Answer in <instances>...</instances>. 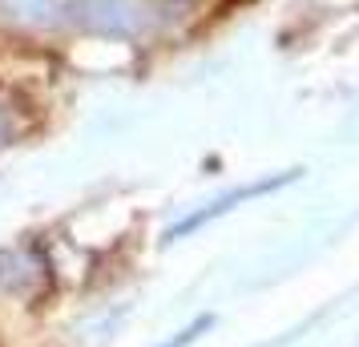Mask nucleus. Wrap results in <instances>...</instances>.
I'll return each instance as SVG.
<instances>
[{"instance_id": "1", "label": "nucleus", "mask_w": 359, "mask_h": 347, "mask_svg": "<svg viewBox=\"0 0 359 347\" xmlns=\"http://www.w3.org/2000/svg\"><path fill=\"white\" fill-rule=\"evenodd\" d=\"M81 20L85 29L101 36H133L146 20L142 0H81Z\"/></svg>"}, {"instance_id": "2", "label": "nucleus", "mask_w": 359, "mask_h": 347, "mask_svg": "<svg viewBox=\"0 0 359 347\" xmlns=\"http://www.w3.org/2000/svg\"><path fill=\"white\" fill-rule=\"evenodd\" d=\"M73 0H0V13L25 25H49L57 13H65Z\"/></svg>"}, {"instance_id": "3", "label": "nucleus", "mask_w": 359, "mask_h": 347, "mask_svg": "<svg viewBox=\"0 0 359 347\" xmlns=\"http://www.w3.org/2000/svg\"><path fill=\"white\" fill-rule=\"evenodd\" d=\"M206 327H210V315H206V319H198V323H190L186 331H178V335H174L170 343H162V347H190L198 339V331H206Z\"/></svg>"}]
</instances>
